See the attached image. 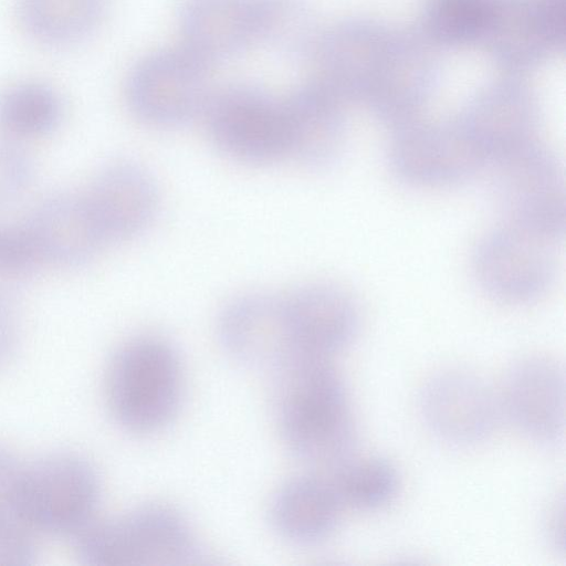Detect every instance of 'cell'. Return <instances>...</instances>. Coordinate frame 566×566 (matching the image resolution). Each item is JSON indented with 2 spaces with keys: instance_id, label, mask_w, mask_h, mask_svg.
Listing matches in <instances>:
<instances>
[{
  "instance_id": "cell-1",
  "label": "cell",
  "mask_w": 566,
  "mask_h": 566,
  "mask_svg": "<svg viewBox=\"0 0 566 566\" xmlns=\"http://www.w3.org/2000/svg\"><path fill=\"white\" fill-rule=\"evenodd\" d=\"M432 44L420 33L373 20H344L319 32L315 76L345 106L365 105L394 128L417 117L438 82Z\"/></svg>"
},
{
  "instance_id": "cell-2",
  "label": "cell",
  "mask_w": 566,
  "mask_h": 566,
  "mask_svg": "<svg viewBox=\"0 0 566 566\" xmlns=\"http://www.w3.org/2000/svg\"><path fill=\"white\" fill-rule=\"evenodd\" d=\"M274 373V409L287 449L303 462L336 471L354 454L349 397L329 358L296 356Z\"/></svg>"
},
{
  "instance_id": "cell-3",
  "label": "cell",
  "mask_w": 566,
  "mask_h": 566,
  "mask_svg": "<svg viewBox=\"0 0 566 566\" xmlns=\"http://www.w3.org/2000/svg\"><path fill=\"white\" fill-rule=\"evenodd\" d=\"M184 391L178 352L165 339L137 337L112 357L105 396L115 421L132 433H154L176 416Z\"/></svg>"
},
{
  "instance_id": "cell-4",
  "label": "cell",
  "mask_w": 566,
  "mask_h": 566,
  "mask_svg": "<svg viewBox=\"0 0 566 566\" xmlns=\"http://www.w3.org/2000/svg\"><path fill=\"white\" fill-rule=\"evenodd\" d=\"M76 553L90 566L188 565L200 556L187 520L164 504L93 521L76 536Z\"/></svg>"
},
{
  "instance_id": "cell-5",
  "label": "cell",
  "mask_w": 566,
  "mask_h": 566,
  "mask_svg": "<svg viewBox=\"0 0 566 566\" xmlns=\"http://www.w3.org/2000/svg\"><path fill=\"white\" fill-rule=\"evenodd\" d=\"M99 496L97 472L81 455L52 453L21 467L19 507L33 532L77 536L94 521Z\"/></svg>"
},
{
  "instance_id": "cell-6",
  "label": "cell",
  "mask_w": 566,
  "mask_h": 566,
  "mask_svg": "<svg viewBox=\"0 0 566 566\" xmlns=\"http://www.w3.org/2000/svg\"><path fill=\"white\" fill-rule=\"evenodd\" d=\"M209 67L184 45L145 55L126 81L129 111L158 128L178 127L202 115L212 92Z\"/></svg>"
},
{
  "instance_id": "cell-7",
  "label": "cell",
  "mask_w": 566,
  "mask_h": 566,
  "mask_svg": "<svg viewBox=\"0 0 566 566\" xmlns=\"http://www.w3.org/2000/svg\"><path fill=\"white\" fill-rule=\"evenodd\" d=\"M202 115L217 147L237 160L270 164L289 154L282 99L256 84L212 90Z\"/></svg>"
},
{
  "instance_id": "cell-8",
  "label": "cell",
  "mask_w": 566,
  "mask_h": 566,
  "mask_svg": "<svg viewBox=\"0 0 566 566\" xmlns=\"http://www.w3.org/2000/svg\"><path fill=\"white\" fill-rule=\"evenodd\" d=\"M493 164L495 197L507 223L555 241L563 237L565 182L556 156L535 140Z\"/></svg>"
},
{
  "instance_id": "cell-9",
  "label": "cell",
  "mask_w": 566,
  "mask_h": 566,
  "mask_svg": "<svg viewBox=\"0 0 566 566\" xmlns=\"http://www.w3.org/2000/svg\"><path fill=\"white\" fill-rule=\"evenodd\" d=\"M389 164L401 180L421 187L460 184L474 176L486 158L457 118H413L395 127Z\"/></svg>"
},
{
  "instance_id": "cell-10",
  "label": "cell",
  "mask_w": 566,
  "mask_h": 566,
  "mask_svg": "<svg viewBox=\"0 0 566 566\" xmlns=\"http://www.w3.org/2000/svg\"><path fill=\"white\" fill-rule=\"evenodd\" d=\"M554 242L510 223L492 231L474 252L473 269L479 284L505 303L521 304L538 298L555 277Z\"/></svg>"
},
{
  "instance_id": "cell-11",
  "label": "cell",
  "mask_w": 566,
  "mask_h": 566,
  "mask_svg": "<svg viewBox=\"0 0 566 566\" xmlns=\"http://www.w3.org/2000/svg\"><path fill=\"white\" fill-rule=\"evenodd\" d=\"M566 38V0H496L481 44L500 66L527 71L562 52Z\"/></svg>"
},
{
  "instance_id": "cell-12",
  "label": "cell",
  "mask_w": 566,
  "mask_h": 566,
  "mask_svg": "<svg viewBox=\"0 0 566 566\" xmlns=\"http://www.w3.org/2000/svg\"><path fill=\"white\" fill-rule=\"evenodd\" d=\"M500 403L484 380L464 370L432 376L420 394V412L427 428L441 441L471 447L494 431Z\"/></svg>"
},
{
  "instance_id": "cell-13",
  "label": "cell",
  "mask_w": 566,
  "mask_h": 566,
  "mask_svg": "<svg viewBox=\"0 0 566 566\" xmlns=\"http://www.w3.org/2000/svg\"><path fill=\"white\" fill-rule=\"evenodd\" d=\"M500 408L528 440L558 447L565 436V374L555 359L528 356L506 371Z\"/></svg>"
},
{
  "instance_id": "cell-14",
  "label": "cell",
  "mask_w": 566,
  "mask_h": 566,
  "mask_svg": "<svg viewBox=\"0 0 566 566\" xmlns=\"http://www.w3.org/2000/svg\"><path fill=\"white\" fill-rule=\"evenodd\" d=\"M224 350L237 361L272 371L298 356L285 297L253 293L230 302L218 321Z\"/></svg>"
},
{
  "instance_id": "cell-15",
  "label": "cell",
  "mask_w": 566,
  "mask_h": 566,
  "mask_svg": "<svg viewBox=\"0 0 566 566\" xmlns=\"http://www.w3.org/2000/svg\"><path fill=\"white\" fill-rule=\"evenodd\" d=\"M458 119L493 161L536 140L539 112L525 84L503 78L480 91Z\"/></svg>"
},
{
  "instance_id": "cell-16",
  "label": "cell",
  "mask_w": 566,
  "mask_h": 566,
  "mask_svg": "<svg viewBox=\"0 0 566 566\" xmlns=\"http://www.w3.org/2000/svg\"><path fill=\"white\" fill-rule=\"evenodd\" d=\"M285 303L298 356L331 358L349 346L358 333V305L336 284H305L286 296Z\"/></svg>"
},
{
  "instance_id": "cell-17",
  "label": "cell",
  "mask_w": 566,
  "mask_h": 566,
  "mask_svg": "<svg viewBox=\"0 0 566 566\" xmlns=\"http://www.w3.org/2000/svg\"><path fill=\"white\" fill-rule=\"evenodd\" d=\"M105 242L142 233L158 208V190L142 166L116 161L102 169L84 195Z\"/></svg>"
},
{
  "instance_id": "cell-18",
  "label": "cell",
  "mask_w": 566,
  "mask_h": 566,
  "mask_svg": "<svg viewBox=\"0 0 566 566\" xmlns=\"http://www.w3.org/2000/svg\"><path fill=\"white\" fill-rule=\"evenodd\" d=\"M282 107L289 155L314 167L334 161L345 143V105L314 78L282 98Z\"/></svg>"
},
{
  "instance_id": "cell-19",
  "label": "cell",
  "mask_w": 566,
  "mask_h": 566,
  "mask_svg": "<svg viewBox=\"0 0 566 566\" xmlns=\"http://www.w3.org/2000/svg\"><path fill=\"white\" fill-rule=\"evenodd\" d=\"M181 45L211 65L258 42L256 0H184Z\"/></svg>"
},
{
  "instance_id": "cell-20",
  "label": "cell",
  "mask_w": 566,
  "mask_h": 566,
  "mask_svg": "<svg viewBox=\"0 0 566 566\" xmlns=\"http://www.w3.org/2000/svg\"><path fill=\"white\" fill-rule=\"evenodd\" d=\"M25 226L41 261L55 264H82L105 243L85 196H51L34 209Z\"/></svg>"
},
{
  "instance_id": "cell-21",
  "label": "cell",
  "mask_w": 566,
  "mask_h": 566,
  "mask_svg": "<svg viewBox=\"0 0 566 566\" xmlns=\"http://www.w3.org/2000/svg\"><path fill=\"white\" fill-rule=\"evenodd\" d=\"M343 506L332 479L298 476L283 484L274 495L271 521L284 538L314 544L335 530Z\"/></svg>"
},
{
  "instance_id": "cell-22",
  "label": "cell",
  "mask_w": 566,
  "mask_h": 566,
  "mask_svg": "<svg viewBox=\"0 0 566 566\" xmlns=\"http://www.w3.org/2000/svg\"><path fill=\"white\" fill-rule=\"evenodd\" d=\"M107 0H17L24 32L38 44L64 49L92 36L102 24Z\"/></svg>"
},
{
  "instance_id": "cell-23",
  "label": "cell",
  "mask_w": 566,
  "mask_h": 566,
  "mask_svg": "<svg viewBox=\"0 0 566 566\" xmlns=\"http://www.w3.org/2000/svg\"><path fill=\"white\" fill-rule=\"evenodd\" d=\"M258 42L291 61L310 59L319 35L306 0H256Z\"/></svg>"
},
{
  "instance_id": "cell-24",
  "label": "cell",
  "mask_w": 566,
  "mask_h": 566,
  "mask_svg": "<svg viewBox=\"0 0 566 566\" xmlns=\"http://www.w3.org/2000/svg\"><path fill=\"white\" fill-rule=\"evenodd\" d=\"M495 4L496 0H426L421 33L434 46H481Z\"/></svg>"
},
{
  "instance_id": "cell-25",
  "label": "cell",
  "mask_w": 566,
  "mask_h": 566,
  "mask_svg": "<svg viewBox=\"0 0 566 566\" xmlns=\"http://www.w3.org/2000/svg\"><path fill=\"white\" fill-rule=\"evenodd\" d=\"M61 118V98L45 83L22 82L0 94V126L12 135H45L56 128Z\"/></svg>"
},
{
  "instance_id": "cell-26",
  "label": "cell",
  "mask_w": 566,
  "mask_h": 566,
  "mask_svg": "<svg viewBox=\"0 0 566 566\" xmlns=\"http://www.w3.org/2000/svg\"><path fill=\"white\" fill-rule=\"evenodd\" d=\"M332 481L343 505L363 511L387 506L400 489L396 465L380 457L352 458L333 472Z\"/></svg>"
},
{
  "instance_id": "cell-27",
  "label": "cell",
  "mask_w": 566,
  "mask_h": 566,
  "mask_svg": "<svg viewBox=\"0 0 566 566\" xmlns=\"http://www.w3.org/2000/svg\"><path fill=\"white\" fill-rule=\"evenodd\" d=\"M21 467L0 447V565H28L35 557L33 531L23 521L19 507Z\"/></svg>"
},
{
  "instance_id": "cell-28",
  "label": "cell",
  "mask_w": 566,
  "mask_h": 566,
  "mask_svg": "<svg viewBox=\"0 0 566 566\" xmlns=\"http://www.w3.org/2000/svg\"><path fill=\"white\" fill-rule=\"evenodd\" d=\"M41 261L25 226L0 227V275H21Z\"/></svg>"
},
{
  "instance_id": "cell-29",
  "label": "cell",
  "mask_w": 566,
  "mask_h": 566,
  "mask_svg": "<svg viewBox=\"0 0 566 566\" xmlns=\"http://www.w3.org/2000/svg\"><path fill=\"white\" fill-rule=\"evenodd\" d=\"M30 161L15 144L0 139V207L15 199L27 187Z\"/></svg>"
},
{
  "instance_id": "cell-30",
  "label": "cell",
  "mask_w": 566,
  "mask_h": 566,
  "mask_svg": "<svg viewBox=\"0 0 566 566\" xmlns=\"http://www.w3.org/2000/svg\"><path fill=\"white\" fill-rule=\"evenodd\" d=\"M18 337V321L13 304L0 293V368L12 356Z\"/></svg>"
},
{
  "instance_id": "cell-31",
  "label": "cell",
  "mask_w": 566,
  "mask_h": 566,
  "mask_svg": "<svg viewBox=\"0 0 566 566\" xmlns=\"http://www.w3.org/2000/svg\"><path fill=\"white\" fill-rule=\"evenodd\" d=\"M565 502L564 499L555 501L549 509L546 520L547 535L556 548L564 551V525H565Z\"/></svg>"
}]
</instances>
